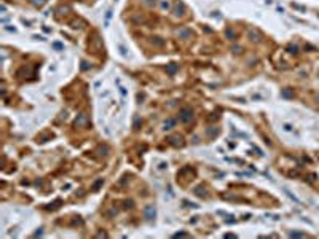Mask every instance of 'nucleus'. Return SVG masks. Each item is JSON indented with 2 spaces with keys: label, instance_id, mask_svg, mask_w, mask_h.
Segmentation results:
<instances>
[{
  "label": "nucleus",
  "instance_id": "3",
  "mask_svg": "<svg viewBox=\"0 0 319 239\" xmlns=\"http://www.w3.org/2000/svg\"><path fill=\"white\" fill-rule=\"evenodd\" d=\"M179 35H182V37H185V38H187V37H190V32H188V30H180V32H179Z\"/></svg>",
  "mask_w": 319,
  "mask_h": 239
},
{
  "label": "nucleus",
  "instance_id": "2",
  "mask_svg": "<svg viewBox=\"0 0 319 239\" xmlns=\"http://www.w3.org/2000/svg\"><path fill=\"white\" fill-rule=\"evenodd\" d=\"M153 215H155V210H153L152 207H147V217H148V218H152Z\"/></svg>",
  "mask_w": 319,
  "mask_h": 239
},
{
  "label": "nucleus",
  "instance_id": "4",
  "mask_svg": "<svg viewBox=\"0 0 319 239\" xmlns=\"http://www.w3.org/2000/svg\"><path fill=\"white\" fill-rule=\"evenodd\" d=\"M172 124H174V121H172V120H169L168 123H164V128H166V129H169V128L172 126Z\"/></svg>",
  "mask_w": 319,
  "mask_h": 239
},
{
  "label": "nucleus",
  "instance_id": "1",
  "mask_svg": "<svg viewBox=\"0 0 319 239\" xmlns=\"http://www.w3.org/2000/svg\"><path fill=\"white\" fill-rule=\"evenodd\" d=\"M192 118V110L190 108H184V110H180V120L182 121H188Z\"/></svg>",
  "mask_w": 319,
  "mask_h": 239
}]
</instances>
